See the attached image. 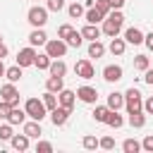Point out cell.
Returning <instances> with one entry per match:
<instances>
[{
	"mask_svg": "<svg viewBox=\"0 0 153 153\" xmlns=\"http://www.w3.org/2000/svg\"><path fill=\"white\" fill-rule=\"evenodd\" d=\"M122 24H124V14H122V10H110L108 17L103 19L100 33H105V36H110V38H112V36H120Z\"/></svg>",
	"mask_w": 153,
	"mask_h": 153,
	"instance_id": "6da1fadb",
	"label": "cell"
},
{
	"mask_svg": "<svg viewBox=\"0 0 153 153\" xmlns=\"http://www.w3.org/2000/svg\"><path fill=\"white\" fill-rule=\"evenodd\" d=\"M26 22H29L33 29H43V26L48 24V7H41V5L29 7V12H26Z\"/></svg>",
	"mask_w": 153,
	"mask_h": 153,
	"instance_id": "7a4b0ae2",
	"label": "cell"
},
{
	"mask_svg": "<svg viewBox=\"0 0 153 153\" xmlns=\"http://www.w3.org/2000/svg\"><path fill=\"white\" fill-rule=\"evenodd\" d=\"M124 108H127V115L129 112H136V110H143V96L139 88H127L124 91Z\"/></svg>",
	"mask_w": 153,
	"mask_h": 153,
	"instance_id": "3957f363",
	"label": "cell"
},
{
	"mask_svg": "<svg viewBox=\"0 0 153 153\" xmlns=\"http://www.w3.org/2000/svg\"><path fill=\"white\" fill-rule=\"evenodd\" d=\"M24 110H26V117L38 120V122L48 115V110H45V105H43V100H41V98H29V100L24 103Z\"/></svg>",
	"mask_w": 153,
	"mask_h": 153,
	"instance_id": "277c9868",
	"label": "cell"
},
{
	"mask_svg": "<svg viewBox=\"0 0 153 153\" xmlns=\"http://www.w3.org/2000/svg\"><path fill=\"white\" fill-rule=\"evenodd\" d=\"M67 48H69V45H67L62 38H48V41H45V53H48L53 60H55V57H65V55H67Z\"/></svg>",
	"mask_w": 153,
	"mask_h": 153,
	"instance_id": "5b68a950",
	"label": "cell"
},
{
	"mask_svg": "<svg viewBox=\"0 0 153 153\" xmlns=\"http://www.w3.org/2000/svg\"><path fill=\"white\" fill-rule=\"evenodd\" d=\"M74 74L79 76V79H93L96 76V67H93V62L88 60V57H84V60H76V65H74Z\"/></svg>",
	"mask_w": 153,
	"mask_h": 153,
	"instance_id": "8992f818",
	"label": "cell"
},
{
	"mask_svg": "<svg viewBox=\"0 0 153 153\" xmlns=\"http://www.w3.org/2000/svg\"><path fill=\"white\" fill-rule=\"evenodd\" d=\"M0 100H7L12 108L19 105V88H17V84H12V81L2 84L0 86Z\"/></svg>",
	"mask_w": 153,
	"mask_h": 153,
	"instance_id": "52a82bcc",
	"label": "cell"
},
{
	"mask_svg": "<svg viewBox=\"0 0 153 153\" xmlns=\"http://www.w3.org/2000/svg\"><path fill=\"white\" fill-rule=\"evenodd\" d=\"M33 57H36V48L33 45H26L17 53V65L24 69V67H33Z\"/></svg>",
	"mask_w": 153,
	"mask_h": 153,
	"instance_id": "ba28073f",
	"label": "cell"
},
{
	"mask_svg": "<svg viewBox=\"0 0 153 153\" xmlns=\"http://www.w3.org/2000/svg\"><path fill=\"white\" fill-rule=\"evenodd\" d=\"M76 98H79L81 103H86V105H96L98 91H96L93 86H79V88H76Z\"/></svg>",
	"mask_w": 153,
	"mask_h": 153,
	"instance_id": "9c48e42d",
	"label": "cell"
},
{
	"mask_svg": "<svg viewBox=\"0 0 153 153\" xmlns=\"http://www.w3.org/2000/svg\"><path fill=\"white\" fill-rule=\"evenodd\" d=\"M69 115H72V110H69V108L57 105L55 110H50V122H53L55 127H65V124H67V120H69Z\"/></svg>",
	"mask_w": 153,
	"mask_h": 153,
	"instance_id": "30bf717a",
	"label": "cell"
},
{
	"mask_svg": "<svg viewBox=\"0 0 153 153\" xmlns=\"http://www.w3.org/2000/svg\"><path fill=\"white\" fill-rule=\"evenodd\" d=\"M122 74H124V69H122L120 65H105V67H103V79H105L108 84L120 81V79H122Z\"/></svg>",
	"mask_w": 153,
	"mask_h": 153,
	"instance_id": "8fae6325",
	"label": "cell"
},
{
	"mask_svg": "<svg viewBox=\"0 0 153 153\" xmlns=\"http://www.w3.org/2000/svg\"><path fill=\"white\" fill-rule=\"evenodd\" d=\"M74 103H76V91H72V88H62L60 93H57V105H62V108H74Z\"/></svg>",
	"mask_w": 153,
	"mask_h": 153,
	"instance_id": "7c38bea8",
	"label": "cell"
},
{
	"mask_svg": "<svg viewBox=\"0 0 153 153\" xmlns=\"http://www.w3.org/2000/svg\"><path fill=\"white\" fill-rule=\"evenodd\" d=\"M122 38H124L127 43H131V45H141V43H143V31H141L139 26H129Z\"/></svg>",
	"mask_w": 153,
	"mask_h": 153,
	"instance_id": "4fadbf2b",
	"label": "cell"
},
{
	"mask_svg": "<svg viewBox=\"0 0 153 153\" xmlns=\"http://www.w3.org/2000/svg\"><path fill=\"white\" fill-rule=\"evenodd\" d=\"M22 129H24V134H26L29 139H41V134H43V129H41V122H38V120H29V122H24V124H22Z\"/></svg>",
	"mask_w": 153,
	"mask_h": 153,
	"instance_id": "5bb4252c",
	"label": "cell"
},
{
	"mask_svg": "<svg viewBox=\"0 0 153 153\" xmlns=\"http://www.w3.org/2000/svg\"><path fill=\"white\" fill-rule=\"evenodd\" d=\"M7 122L14 127V124H24L26 122V110L24 108H19V105H14L12 110H10V115H7Z\"/></svg>",
	"mask_w": 153,
	"mask_h": 153,
	"instance_id": "9a60e30c",
	"label": "cell"
},
{
	"mask_svg": "<svg viewBox=\"0 0 153 153\" xmlns=\"http://www.w3.org/2000/svg\"><path fill=\"white\" fill-rule=\"evenodd\" d=\"M48 72H50L53 76H65V74H67V62H65L62 57H55V60H50Z\"/></svg>",
	"mask_w": 153,
	"mask_h": 153,
	"instance_id": "2e32d148",
	"label": "cell"
},
{
	"mask_svg": "<svg viewBox=\"0 0 153 153\" xmlns=\"http://www.w3.org/2000/svg\"><path fill=\"white\" fill-rule=\"evenodd\" d=\"M105 105H108L110 110H120V108H124V93H120V91H112V93H108V100H105Z\"/></svg>",
	"mask_w": 153,
	"mask_h": 153,
	"instance_id": "e0dca14e",
	"label": "cell"
},
{
	"mask_svg": "<svg viewBox=\"0 0 153 153\" xmlns=\"http://www.w3.org/2000/svg\"><path fill=\"white\" fill-rule=\"evenodd\" d=\"M45 41H48V33H45L43 29H33V31L29 33V45H33V48L45 45Z\"/></svg>",
	"mask_w": 153,
	"mask_h": 153,
	"instance_id": "ac0fdd59",
	"label": "cell"
},
{
	"mask_svg": "<svg viewBox=\"0 0 153 153\" xmlns=\"http://www.w3.org/2000/svg\"><path fill=\"white\" fill-rule=\"evenodd\" d=\"M108 50L112 53V55H124V50H127V41L124 38H120V36H112V41H110V45H108Z\"/></svg>",
	"mask_w": 153,
	"mask_h": 153,
	"instance_id": "d6986e66",
	"label": "cell"
},
{
	"mask_svg": "<svg viewBox=\"0 0 153 153\" xmlns=\"http://www.w3.org/2000/svg\"><path fill=\"white\" fill-rule=\"evenodd\" d=\"M65 88V76H48L45 79V91H53V93H60Z\"/></svg>",
	"mask_w": 153,
	"mask_h": 153,
	"instance_id": "ffe728a7",
	"label": "cell"
},
{
	"mask_svg": "<svg viewBox=\"0 0 153 153\" xmlns=\"http://www.w3.org/2000/svg\"><path fill=\"white\" fill-rule=\"evenodd\" d=\"M29 136L26 134H14L12 139H10V143H12V148L14 151H29Z\"/></svg>",
	"mask_w": 153,
	"mask_h": 153,
	"instance_id": "44dd1931",
	"label": "cell"
},
{
	"mask_svg": "<svg viewBox=\"0 0 153 153\" xmlns=\"http://www.w3.org/2000/svg\"><path fill=\"white\" fill-rule=\"evenodd\" d=\"M84 19H86V24H98V22L105 19V14H103L100 10H96V7H88V10L84 12Z\"/></svg>",
	"mask_w": 153,
	"mask_h": 153,
	"instance_id": "7402d4cb",
	"label": "cell"
},
{
	"mask_svg": "<svg viewBox=\"0 0 153 153\" xmlns=\"http://www.w3.org/2000/svg\"><path fill=\"white\" fill-rule=\"evenodd\" d=\"M81 36H84V41H98L100 38V29L96 24H86L81 29Z\"/></svg>",
	"mask_w": 153,
	"mask_h": 153,
	"instance_id": "603a6c76",
	"label": "cell"
},
{
	"mask_svg": "<svg viewBox=\"0 0 153 153\" xmlns=\"http://www.w3.org/2000/svg\"><path fill=\"white\" fill-rule=\"evenodd\" d=\"M105 124H108V127H112V129H120V127L124 124V117L120 115V110H110V112H108Z\"/></svg>",
	"mask_w": 153,
	"mask_h": 153,
	"instance_id": "cb8c5ba5",
	"label": "cell"
},
{
	"mask_svg": "<svg viewBox=\"0 0 153 153\" xmlns=\"http://www.w3.org/2000/svg\"><path fill=\"white\" fill-rule=\"evenodd\" d=\"M129 124H131L134 129H141V127H146V112H143V110L129 112Z\"/></svg>",
	"mask_w": 153,
	"mask_h": 153,
	"instance_id": "d4e9b609",
	"label": "cell"
},
{
	"mask_svg": "<svg viewBox=\"0 0 153 153\" xmlns=\"http://www.w3.org/2000/svg\"><path fill=\"white\" fill-rule=\"evenodd\" d=\"M105 55V45L100 41H88V57H103Z\"/></svg>",
	"mask_w": 153,
	"mask_h": 153,
	"instance_id": "484cf974",
	"label": "cell"
},
{
	"mask_svg": "<svg viewBox=\"0 0 153 153\" xmlns=\"http://www.w3.org/2000/svg\"><path fill=\"white\" fill-rule=\"evenodd\" d=\"M50 60H53V57H50L48 53H36L33 67H36V69H48V67H50Z\"/></svg>",
	"mask_w": 153,
	"mask_h": 153,
	"instance_id": "4316f807",
	"label": "cell"
},
{
	"mask_svg": "<svg viewBox=\"0 0 153 153\" xmlns=\"http://www.w3.org/2000/svg\"><path fill=\"white\" fill-rule=\"evenodd\" d=\"M41 100H43V105H45V110H48V112L57 108V93H53V91H45V93L41 96Z\"/></svg>",
	"mask_w": 153,
	"mask_h": 153,
	"instance_id": "83f0119b",
	"label": "cell"
},
{
	"mask_svg": "<svg viewBox=\"0 0 153 153\" xmlns=\"http://www.w3.org/2000/svg\"><path fill=\"white\" fill-rule=\"evenodd\" d=\"M65 43H67L69 48H81V43H84V36H81V31H76V29H74V31H72V33L65 38Z\"/></svg>",
	"mask_w": 153,
	"mask_h": 153,
	"instance_id": "f1b7e54d",
	"label": "cell"
},
{
	"mask_svg": "<svg viewBox=\"0 0 153 153\" xmlns=\"http://www.w3.org/2000/svg\"><path fill=\"white\" fill-rule=\"evenodd\" d=\"M5 79H7V81H12V84H17V81L22 79V67H19V65L7 67V69H5Z\"/></svg>",
	"mask_w": 153,
	"mask_h": 153,
	"instance_id": "f546056e",
	"label": "cell"
},
{
	"mask_svg": "<svg viewBox=\"0 0 153 153\" xmlns=\"http://www.w3.org/2000/svg\"><path fill=\"white\" fill-rule=\"evenodd\" d=\"M108 112H110V108H108V105H96V108H93V120H96V122H100V124H105Z\"/></svg>",
	"mask_w": 153,
	"mask_h": 153,
	"instance_id": "4dcf8cb0",
	"label": "cell"
},
{
	"mask_svg": "<svg viewBox=\"0 0 153 153\" xmlns=\"http://www.w3.org/2000/svg\"><path fill=\"white\" fill-rule=\"evenodd\" d=\"M122 151H124V153H139V151H141V141H136V139H124V141H122Z\"/></svg>",
	"mask_w": 153,
	"mask_h": 153,
	"instance_id": "1f68e13d",
	"label": "cell"
},
{
	"mask_svg": "<svg viewBox=\"0 0 153 153\" xmlns=\"http://www.w3.org/2000/svg\"><path fill=\"white\" fill-rule=\"evenodd\" d=\"M84 5L81 2H72V5H67V14L72 17V19H79V17H84Z\"/></svg>",
	"mask_w": 153,
	"mask_h": 153,
	"instance_id": "d6a6232c",
	"label": "cell"
},
{
	"mask_svg": "<svg viewBox=\"0 0 153 153\" xmlns=\"http://www.w3.org/2000/svg\"><path fill=\"white\" fill-rule=\"evenodd\" d=\"M151 67V60H148V55H136L134 57V69H139V72H146Z\"/></svg>",
	"mask_w": 153,
	"mask_h": 153,
	"instance_id": "836d02e7",
	"label": "cell"
},
{
	"mask_svg": "<svg viewBox=\"0 0 153 153\" xmlns=\"http://www.w3.org/2000/svg\"><path fill=\"white\" fill-rule=\"evenodd\" d=\"M81 146H84L86 151H96V148H98V139H96L93 134H86V136L81 139Z\"/></svg>",
	"mask_w": 153,
	"mask_h": 153,
	"instance_id": "e575fe53",
	"label": "cell"
},
{
	"mask_svg": "<svg viewBox=\"0 0 153 153\" xmlns=\"http://www.w3.org/2000/svg\"><path fill=\"white\" fill-rule=\"evenodd\" d=\"M14 136V131H12V124L7 122V124H0V141H10Z\"/></svg>",
	"mask_w": 153,
	"mask_h": 153,
	"instance_id": "d590c367",
	"label": "cell"
},
{
	"mask_svg": "<svg viewBox=\"0 0 153 153\" xmlns=\"http://www.w3.org/2000/svg\"><path fill=\"white\" fill-rule=\"evenodd\" d=\"M45 7H48V12H60V10H65V0H45Z\"/></svg>",
	"mask_w": 153,
	"mask_h": 153,
	"instance_id": "8d00e7d4",
	"label": "cell"
},
{
	"mask_svg": "<svg viewBox=\"0 0 153 153\" xmlns=\"http://www.w3.org/2000/svg\"><path fill=\"white\" fill-rule=\"evenodd\" d=\"M98 148L112 151V148H115V139H112V136H103V139H98Z\"/></svg>",
	"mask_w": 153,
	"mask_h": 153,
	"instance_id": "74e56055",
	"label": "cell"
},
{
	"mask_svg": "<svg viewBox=\"0 0 153 153\" xmlns=\"http://www.w3.org/2000/svg\"><path fill=\"white\" fill-rule=\"evenodd\" d=\"M93 7H96V10H100V12H103V14H105V17H108V12H110V10H112V7H110V2H108V0H93Z\"/></svg>",
	"mask_w": 153,
	"mask_h": 153,
	"instance_id": "f35d334b",
	"label": "cell"
},
{
	"mask_svg": "<svg viewBox=\"0 0 153 153\" xmlns=\"http://www.w3.org/2000/svg\"><path fill=\"white\" fill-rule=\"evenodd\" d=\"M72 31H74V26H72V24H62V26L57 29V38H62V41H65Z\"/></svg>",
	"mask_w": 153,
	"mask_h": 153,
	"instance_id": "ab89813d",
	"label": "cell"
},
{
	"mask_svg": "<svg viewBox=\"0 0 153 153\" xmlns=\"http://www.w3.org/2000/svg\"><path fill=\"white\" fill-rule=\"evenodd\" d=\"M36 153H53V143L50 141H38L36 143Z\"/></svg>",
	"mask_w": 153,
	"mask_h": 153,
	"instance_id": "60d3db41",
	"label": "cell"
},
{
	"mask_svg": "<svg viewBox=\"0 0 153 153\" xmlns=\"http://www.w3.org/2000/svg\"><path fill=\"white\" fill-rule=\"evenodd\" d=\"M10 110H12V105H10L7 100H0V120H7Z\"/></svg>",
	"mask_w": 153,
	"mask_h": 153,
	"instance_id": "b9f144b4",
	"label": "cell"
},
{
	"mask_svg": "<svg viewBox=\"0 0 153 153\" xmlns=\"http://www.w3.org/2000/svg\"><path fill=\"white\" fill-rule=\"evenodd\" d=\"M141 148H143V151H148V153H153V134H148V136L141 141Z\"/></svg>",
	"mask_w": 153,
	"mask_h": 153,
	"instance_id": "7bdbcfd3",
	"label": "cell"
},
{
	"mask_svg": "<svg viewBox=\"0 0 153 153\" xmlns=\"http://www.w3.org/2000/svg\"><path fill=\"white\" fill-rule=\"evenodd\" d=\"M143 112H146V115H153V96H148V98L143 100Z\"/></svg>",
	"mask_w": 153,
	"mask_h": 153,
	"instance_id": "ee69618b",
	"label": "cell"
},
{
	"mask_svg": "<svg viewBox=\"0 0 153 153\" xmlns=\"http://www.w3.org/2000/svg\"><path fill=\"white\" fill-rule=\"evenodd\" d=\"M143 45H146L148 50H153V31H151V33H143Z\"/></svg>",
	"mask_w": 153,
	"mask_h": 153,
	"instance_id": "f6af8a7d",
	"label": "cell"
},
{
	"mask_svg": "<svg viewBox=\"0 0 153 153\" xmlns=\"http://www.w3.org/2000/svg\"><path fill=\"white\" fill-rule=\"evenodd\" d=\"M143 81H146L148 86H153V67H148V69L143 72Z\"/></svg>",
	"mask_w": 153,
	"mask_h": 153,
	"instance_id": "bcb514c9",
	"label": "cell"
},
{
	"mask_svg": "<svg viewBox=\"0 0 153 153\" xmlns=\"http://www.w3.org/2000/svg\"><path fill=\"white\" fill-rule=\"evenodd\" d=\"M108 2H110V7H112V10H122L127 0H108Z\"/></svg>",
	"mask_w": 153,
	"mask_h": 153,
	"instance_id": "7dc6e473",
	"label": "cell"
},
{
	"mask_svg": "<svg viewBox=\"0 0 153 153\" xmlns=\"http://www.w3.org/2000/svg\"><path fill=\"white\" fill-rule=\"evenodd\" d=\"M7 53H10V50H7V45H5V43H0V60H5V57H7Z\"/></svg>",
	"mask_w": 153,
	"mask_h": 153,
	"instance_id": "c3c4849f",
	"label": "cell"
},
{
	"mask_svg": "<svg viewBox=\"0 0 153 153\" xmlns=\"http://www.w3.org/2000/svg\"><path fill=\"white\" fill-rule=\"evenodd\" d=\"M5 69H7V67H5V62L0 60V76H5Z\"/></svg>",
	"mask_w": 153,
	"mask_h": 153,
	"instance_id": "681fc988",
	"label": "cell"
},
{
	"mask_svg": "<svg viewBox=\"0 0 153 153\" xmlns=\"http://www.w3.org/2000/svg\"><path fill=\"white\" fill-rule=\"evenodd\" d=\"M0 43H2V33H0Z\"/></svg>",
	"mask_w": 153,
	"mask_h": 153,
	"instance_id": "f907efd6",
	"label": "cell"
},
{
	"mask_svg": "<svg viewBox=\"0 0 153 153\" xmlns=\"http://www.w3.org/2000/svg\"><path fill=\"white\" fill-rule=\"evenodd\" d=\"M36 2H38V0H36Z\"/></svg>",
	"mask_w": 153,
	"mask_h": 153,
	"instance_id": "816d5d0a",
	"label": "cell"
}]
</instances>
